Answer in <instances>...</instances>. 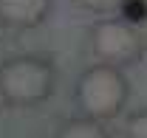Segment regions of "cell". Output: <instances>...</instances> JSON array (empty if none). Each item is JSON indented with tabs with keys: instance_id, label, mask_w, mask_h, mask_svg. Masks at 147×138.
Returning <instances> with one entry per match:
<instances>
[{
	"instance_id": "8",
	"label": "cell",
	"mask_w": 147,
	"mask_h": 138,
	"mask_svg": "<svg viewBox=\"0 0 147 138\" xmlns=\"http://www.w3.org/2000/svg\"><path fill=\"white\" fill-rule=\"evenodd\" d=\"M142 6H144V9H147V0H142Z\"/></svg>"
},
{
	"instance_id": "7",
	"label": "cell",
	"mask_w": 147,
	"mask_h": 138,
	"mask_svg": "<svg viewBox=\"0 0 147 138\" xmlns=\"http://www.w3.org/2000/svg\"><path fill=\"white\" fill-rule=\"evenodd\" d=\"M76 3L85 9H93V11H110V9H119L125 0H76Z\"/></svg>"
},
{
	"instance_id": "3",
	"label": "cell",
	"mask_w": 147,
	"mask_h": 138,
	"mask_svg": "<svg viewBox=\"0 0 147 138\" xmlns=\"http://www.w3.org/2000/svg\"><path fill=\"white\" fill-rule=\"evenodd\" d=\"M142 48L136 28L122 20H105L93 28V51L108 62H130Z\"/></svg>"
},
{
	"instance_id": "2",
	"label": "cell",
	"mask_w": 147,
	"mask_h": 138,
	"mask_svg": "<svg viewBox=\"0 0 147 138\" xmlns=\"http://www.w3.org/2000/svg\"><path fill=\"white\" fill-rule=\"evenodd\" d=\"M76 99L85 116L91 119H110L122 110L127 99V82L113 65H96L79 76Z\"/></svg>"
},
{
	"instance_id": "4",
	"label": "cell",
	"mask_w": 147,
	"mask_h": 138,
	"mask_svg": "<svg viewBox=\"0 0 147 138\" xmlns=\"http://www.w3.org/2000/svg\"><path fill=\"white\" fill-rule=\"evenodd\" d=\"M48 11V0H0V20L28 28L37 25Z\"/></svg>"
},
{
	"instance_id": "6",
	"label": "cell",
	"mask_w": 147,
	"mask_h": 138,
	"mask_svg": "<svg viewBox=\"0 0 147 138\" xmlns=\"http://www.w3.org/2000/svg\"><path fill=\"white\" fill-rule=\"evenodd\" d=\"M127 135L130 138H147V110L136 113V116L127 121Z\"/></svg>"
},
{
	"instance_id": "5",
	"label": "cell",
	"mask_w": 147,
	"mask_h": 138,
	"mask_svg": "<svg viewBox=\"0 0 147 138\" xmlns=\"http://www.w3.org/2000/svg\"><path fill=\"white\" fill-rule=\"evenodd\" d=\"M57 138H108V133L99 124V119L85 116V119H71L68 124H62Z\"/></svg>"
},
{
	"instance_id": "1",
	"label": "cell",
	"mask_w": 147,
	"mask_h": 138,
	"mask_svg": "<svg viewBox=\"0 0 147 138\" xmlns=\"http://www.w3.org/2000/svg\"><path fill=\"white\" fill-rule=\"evenodd\" d=\"M54 87V68L37 56H17L0 68V93L11 104H37Z\"/></svg>"
}]
</instances>
